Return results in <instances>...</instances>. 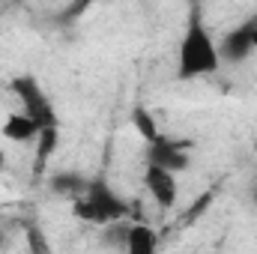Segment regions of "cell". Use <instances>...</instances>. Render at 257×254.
Listing matches in <instances>:
<instances>
[{
  "label": "cell",
  "mask_w": 257,
  "mask_h": 254,
  "mask_svg": "<svg viewBox=\"0 0 257 254\" xmlns=\"http://www.w3.org/2000/svg\"><path fill=\"white\" fill-rule=\"evenodd\" d=\"M218 69H221L218 42L212 39L203 18L197 12H192L186 30L180 36V48H177V78L180 81H197V78L215 75Z\"/></svg>",
  "instance_id": "obj_1"
},
{
  "label": "cell",
  "mask_w": 257,
  "mask_h": 254,
  "mask_svg": "<svg viewBox=\"0 0 257 254\" xmlns=\"http://www.w3.org/2000/svg\"><path fill=\"white\" fill-rule=\"evenodd\" d=\"M72 215H75L78 221L108 227L111 221H120V218L126 215V200L111 189L105 180H93V183H87L84 194L75 197Z\"/></svg>",
  "instance_id": "obj_2"
},
{
  "label": "cell",
  "mask_w": 257,
  "mask_h": 254,
  "mask_svg": "<svg viewBox=\"0 0 257 254\" xmlns=\"http://www.w3.org/2000/svg\"><path fill=\"white\" fill-rule=\"evenodd\" d=\"M9 87H12V93H15L18 102H21V111H24L30 120H36L39 129L57 126V111L51 108V99L45 96L42 84H39L33 75H18V78L9 81Z\"/></svg>",
  "instance_id": "obj_3"
},
{
  "label": "cell",
  "mask_w": 257,
  "mask_h": 254,
  "mask_svg": "<svg viewBox=\"0 0 257 254\" xmlns=\"http://www.w3.org/2000/svg\"><path fill=\"white\" fill-rule=\"evenodd\" d=\"M147 165H159L165 171H174V174H183L189 171L192 165V156L186 153L183 144H177L174 138H156L153 144H147Z\"/></svg>",
  "instance_id": "obj_4"
},
{
  "label": "cell",
  "mask_w": 257,
  "mask_h": 254,
  "mask_svg": "<svg viewBox=\"0 0 257 254\" xmlns=\"http://www.w3.org/2000/svg\"><path fill=\"white\" fill-rule=\"evenodd\" d=\"M144 189H147V194H150L162 209H171V206L180 200L177 174H174V171H165V168H159V165H147V171H144Z\"/></svg>",
  "instance_id": "obj_5"
},
{
  "label": "cell",
  "mask_w": 257,
  "mask_h": 254,
  "mask_svg": "<svg viewBox=\"0 0 257 254\" xmlns=\"http://www.w3.org/2000/svg\"><path fill=\"white\" fill-rule=\"evenodd\" d=\"M251 36H254V21H245V24L227 30L224 39L218 42L221 63H224V60H227V63H242L248 54H254V42H251Z\"/></svg>",
  "instance_id": "obj_6"
},
{
  "label": "cell",
  "mask_w": 257,
  "mask_h": 254,
  "mask_svg": "<svg viewBox=\"0 0 257 254\" xmlns=\"http://www.w3.org/2000/svg\"><path fill=\"white\" fill-rule=\"evenodd\" d=\"M0 135H3L6 141H12V144H36L39 126H36V120H30L24 111H18V114H9V117H6Z\"/></svg>",
  "instance_id": "obj_7"
},
{
  "label": "cell",
  "mask_w": 257,
  "mask_h": 254,
  "mask_svg": "<svg viewBox=\"0 0 257 254\" xmlns=\"http://www.w3.org/2000/svg\"><path fill=\"white\" fill-rule=\"evenodd\" d=\"M159 248V233L150 224H126L123 251L128 254H153Z\"/></svg>",
  "instance_id": "obj_8"
},
{
  "label": "cell",
  "mask_w": 257,
  "mask_h": 254,
  "mask_svg": "<svg viewBox=\"0 0 257 254\" xmlns=\"http://www.w3.org/2000/svg\"><path fill=\"white\" fill-rule=\"evenodd\" d=\"M132 129H135L147 144H153L156 138H162V129H159V123H156L153 111H150V108H144V105H138V108L132 111Z\"/></svg>",
  "instance_id": "obj_9"
},
{
  "label": "cell",
  "mask_w": 257,
  "mask_h": 254,
  "mask_svg": "<svg viewBox=\"0 0 257 254\" xmlns=\"http://www.w3.org/2000/svg\"><path fill=\"white\" fill-rule=\"evenodd\" d=\"M51 189L57 191V194H72V197H78V194H84V189H87V180L78 177V174H57V177L51 180Z\"/></svg>",
  "instance_id": "obj_10"
},
{
  "label": "cell",
  "mask_w": 257,
  "mask_h": 254,
  "mask_svg": "<svg viewBox=\"0 0 257 254\" xmlns=\"http://www.w3.org/2000/svg\"><path fill=\"white\" fill-rule=\"evenodd\" d=\"M57 141H60V135H57V126H48V129H39V138H36V147H39V159L45 162L54 150H57Z\"/></svg>",
  "instance_id": "obj_11"
},
{
  "label": "cell",
  "mask_w": 257,
  "mask_h": 254,
  "mask_svg": "<svg viewBox=\"0 0 257 254\" xmlns=\"http://www.w3.org/2000/svg\"><path fill=\"white\" fill-rule=\"evenodd\" d=\"M27 239H30V248H39V251H48V242H42V236H39V230H30V233H27Z\"/></svg>",
  "instance_id": "obj_12"
},
{
  "label": "cell",
  "mask_w": 257,
  "mask_h": 254,
  "mask_svg": "<svg viewBox=\"0 0 257 254\" xmlns=\"http://www.w3.org/2000/svg\"><path fill=\"white\" fill-rule=\"evenodd\" d=\"M248 200H251V203L257 206V180L251 183V186H248Z\"/></svg>",
  "instance_id": "obj_13"
},
{
  "label": "cell",
  "mask_w": 257,
  "mask_h": 254,
  "mask_svg": "<svg viewBox=\"0 0 257 254\" xmlns=\"http://www.w3.org/2000/svg\"><path fill=\"white\" fill-rule=\"evenodd\" d=\"M251 42H254V54H257V21H254V36H251Z\"/></svg>",
  "instance_id": "obj_14"
}]
</instances>
